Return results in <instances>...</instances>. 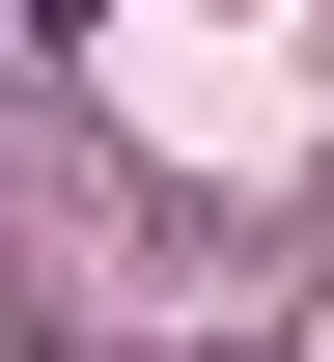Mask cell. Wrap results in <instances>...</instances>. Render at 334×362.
Wrapping results in <instances>:
<instances>
[{
	"instance_id": "cell-1",
	"label": "cell",
	"mask_w": 334,
	"mask_h": 362,
	"mask_svg": "<svg viewBox=\"0 0 334 362\" xmlns=\"http://www.w3.org/2000/svg\"><path fill=\"white\" fill-rule=\"evenodd\" d=\"M28 28H84V0H28Z\"/></svg>"
}]
</instances>
